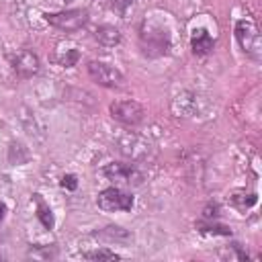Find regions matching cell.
<instances>
[{"mask_svg":"<svg viewBox=\"0 0 262 262\" xmlns=\"http://www.w3.org/2000/svg\"><path fill=\"white\" fill-rule=\"evenodd\" d=\"M235 39L239 43V47L244 49V53L252 59H260L262 55V41H260V33L254 20L250 18H242L235 23Z\"/></svg>","mask_w":262,"mask_h":262,"instance_id":"1","label":"cell"},{"mask_svg":"<svg viewBox=\"0 0 262 262\" xmlns=\"http://www.w3.org/2000/svg\"><path fill=\"white\" fill-rule=\"evenodd\" d=\"M117 149L123 158H127L131 162H143V160H147L151 145L147 139L139 137L137 133H125L117 139Z\"/></svg>","mask_w":262,"mask_h":262,"instance_id":"2","label":"cell"},{"mask_svg":"<svg viewBox=\"0 0 262 262\" xmlns=\"http://www.w3.org/2000/svg\"><path fill=\"white\" fill-rule=\"evenodd\" d=\"M45 20H47L51 27L59 29V31L72 33V31L82 29V27L88 23V12L82 10V8H70V10H61V12L45 14Z\"/></svg>","mask_w":262,"mask_h":262,"instance_id":"3","label":"cell"},{"mask_svg":"<svg viewBox=\"0 0 262 262\" xmlns=\"http://www.w3.org/2000/svg\"><path fill=\"white\" fill-rule=\"evenodd\" d=\"M96 203L106 213H119V211H129L133 207V196L119 186H111L98 192Z\"/></svg>","mask_w":262,"mask_h":262,"instance_id":"4","label":"cell"},{"mask_svg":"<svg viewBox=\"0 0 262 262\" xmlns=\"http://www.w3.org/2000/svg\"><path fill=\"white\" fill-rule=\"evenodd\" d=\"M102 174L115 182V184H127V186H137L143 182V174L133 166V164H123V162H111L102 168Z\"/></svg>","mask_w":262,"mask_h":262,"instance_id":"5","label":"cell"},{"mask_svg":"<svg viewBox=\"0 0 262 262\" xmlns=\"http://www.w3.org/2000/svg\"><path fill=\"white\" fill-rule=\"evenodd\" d=\"M139 39H141L143 51H145L149 57L164 55V53H168V49H170V37H168V33L162 31V29H158V27H143Z\"/></svg>","mask_w":262,"mask_h":262,"instance_id":"6","label":"cell"},{"mask_svg":"<svg viewBox=\"0 0 262 262\" xmlns=\"http://www.w3.org/2000/svg\"><path fill=\"white\" fill-rule=\"evenodd\" d=\"M111 117L123 125H139L143 121V108L137 100H115L108 106Z\"/></svg>","mask_w":262,"mask_h":262,"instance_id":"7","label":"cell"},{"mask_svg":"<svg viewBox=\"0 0 262 262\" xmlns=\"http://www.w3.org/2000/svg\"><path fill=\"white\" fill-rule=\"evenodd\" d=\"M88 76L96 84L106 86V88H117V86H123V82H125L123 74L117 68L108 66L104 61H96V59L94 61H88Z\"/></svg>","mask_w":262,"mask_h":262,"instance_id":"8","label":"cell"},{"mask_svg":"<svg viewBox=\"0 0 262 262\" xmlns=\"http://www.w3.org/2000/svg\"><path fill=\"white\" fill-rule=\"evenodd\" d=\"M10 61H12V70H14V74L18 78H33L41 70L39 57L33 51H29V49H23V51L14 53Z\"/></svg>","mask_w":262,"mask_h":262,"instance_id":"9","label":"cell"},{"mask_svg":"<svg viewBox=\"0 0 262 262\" xmlns=\"http://www.w3.org/2000/svg\"><path fill=\"white\" fill-rule=\"evenodd\" d=\"M94 39H96L100 45H104V47H115V45L121 43V33H119L117 27L100 25V27H96V31H94Z\"/></svg>","mask_w":262,"mask_h":262,"instance_id":"10","label":"cell"},{"mask_svg":"<svg viewBox=\"0 0 262 262\" xmlns=\"http://www.w3.org/2000/svg\"><path fill=\"white\" fill-rule=\"evenodd\" d=\"M213 45H215V41H213V37H211L205 29L194 31V35H192V39H190V47H192V51H194L196 55L209 53V51L213 49Z\"/></svg>","mask_w":262,"mask_h":262,"instance_id":"11","label":"cell"},{"mask_svg":"<svg viewBox=\"0 0 262 262\" xmlns=\"http://www.w3.org/2000/svg\"><path fill=\"white\" fill-rule=\"evenodd\" d=\"M53 59H55V63L61 66V68H72V66L78 63V59H80V51H78L76 47H63V45H57Z\"/></svg>","mask_w":262,"mask_h":262,"instance_id":"12","label":"cell"},{"mask_svg":"<svg viewBox=\"0 0 262 262\" xmlns=\"http://www.w3.org/2000/svg\"><path fill=\"white\" fill-rule=\"evenodd\" d=\"M33 201H35V205H37V219L41 221V225H43L45 229H51V227H53V215H51L49 205L41 199V194H33Z\"/></svg>","mask_w":262,"mask_h":262,"instance_id":"13","label":"cell"},{"mask_svg":"<svg viewBox=\"0 0 262 262\" xmlns=\"http://www.w3.org/2000/svg\"><path fill=\"white\" fill-rule=\"evenodd\" d=\"M229 203H231L235 209L246 211L248 207L256 205V194H254V192H246V190H233V192L229 194Z\"/></svg>","mask_w":262,"mask_h":262,"instance_id":"14","label":"cell"},{"mask_svg":"<svg viewBox=\"0 0 262 262\" xmlns=\"http://www.w3.org/2000/svg\"><path fill=\"white\" fill-rule=\"evenodd\" d=\"M82 258H86V260H121V256H119L117 252H111V250H106V248L82 252Z\"/></svg>","mask_w":262,"mask_h":262,"instance_id":"15","label":"cell"},{"mask_svg":"<svg viewBox=\"0 0 262 262\" xmlns=\"http://www.w3.org/2000/svg\"><path fill=\"white\" fill-rule=\"evenodd\" d=\"M199 231H203V233H221V235L231 233L225 225H215V223H199Z\"/></svg>","mask_w":262,"mask_h":262,"instance_id":"16","label":"cell"},{"mask_svg":"<svg viewBox=\"0 0 262 262\" xmlns=\"http://www.w3.org/2000/svg\"><path fill=\"white\" fill-rule=\"evenodd\" d=\"M133 4H135V0H113V4H111V6H113L121 16H125V14H127V10H129Z\"/></svg>","mask_w":262,"mask_h":262,"instance_id":"17","label":"cell"},{"mask_svg":"<svg viewBox=\"0 0 262 262\" xmlns=\"http://www.w3.org/2000/svg\"><path fill=\"white\" fill-rule=\"evenodd\" d=\"M61 186L68 188V190H76V188H78V180H76V176H74V174H66V176L61 178Z\"/></svg>","mask_w":262,"mask_h":262,"instance_id":"18","label":"cell"},{"mask_svg":"<svg viewBox=\"0 0 262 262\" xmlns=\"http://www.w3.org/2000/svg\"><path fill=\"white\" fill-rule=\"evenodd\" d=\"M4 213H6V207H4V203H0V219L4 217Z\"/></svg>","mask_w":262,"mask_h":262,"instance_id":"19","label":"cell"},{"mask_svg":"<svg viewBox=\"0 0 262 262\" xmlns=\"http://www.w3.org/2000/svg\"><path fill=\"white\" fill-rule=\"evenodd\" d=\"M102 4H113V0H100Z\"/></svg>","mask_w":262,"mask_h":262,"instance_id":"20","label":"cell"},{"mask_svg":"<svg viewBox=\"0 0 262 262\" xmlns=\"http://www.w3.org/2000/svg\"><path fill=\"white\" fill-rule=\"evenodd\" d=\"M66 2H70V0H66Z\"/></svg>","mask_w":262,"mask_h":262,"instance_id":"21","label":"cell"}]
</instances>
